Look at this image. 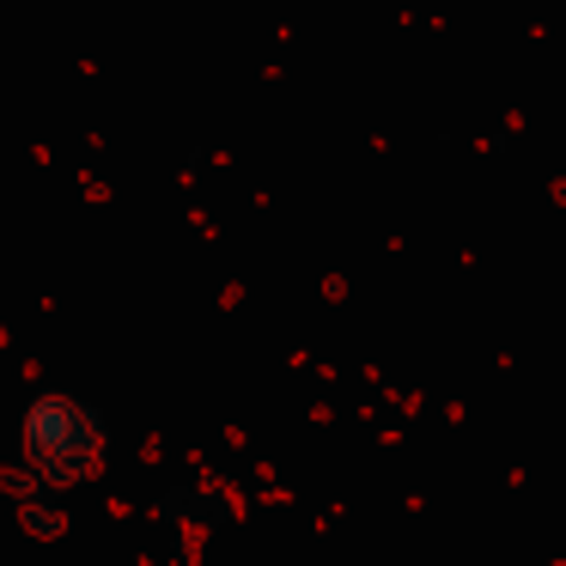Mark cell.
Wrapping results in <instances>:
<instances>
[{"label": "cell", "mask_w": 566, "mask_h": 566, "mask_svg": "<svg viewBox=\"0 0 566 566\" xmlns=\"http://www.w3.org/2000/svg\"><path fill=\"white\" fill-rule=\"evenodd\" d=\"M86 432H92V415L62 396H43V402L25 408V451L38 463H67V475H80L86 463Z\"/></svg>", "instance_id": "1"}]
</instances>
